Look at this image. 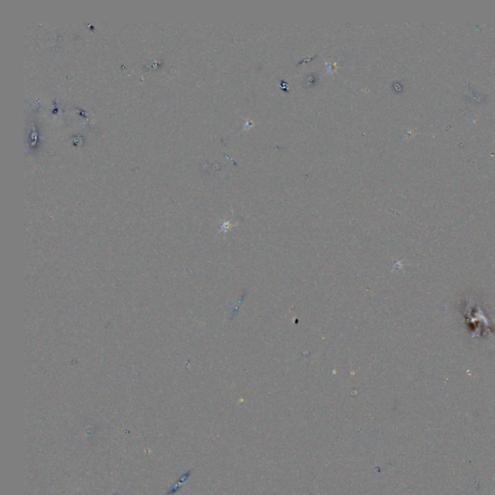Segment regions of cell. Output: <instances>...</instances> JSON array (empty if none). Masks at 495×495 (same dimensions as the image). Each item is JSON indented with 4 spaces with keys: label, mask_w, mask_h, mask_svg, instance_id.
<instances>
[{
    "label": "cell",
    "mask_w": 495,
    "mask_h": 495,
    "mask_svg": "<svg viewBox=\"0 0 495 495\" xmlns=\"http://www.w3.org/2000/svg\"><path fill=\"white\" fill-rule=\"evenodd\" d=\"M464 321L471 332L472 339L481 338L483 335H494V325L487 319L483 308L477 304L472 297L466 299L461 311Z\"/></svg>",
    "instance_id": "cell-1"
}]
</instances>
